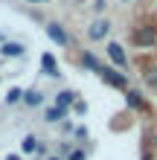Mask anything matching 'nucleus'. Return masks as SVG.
I'll return each instance as SVG.
<instances>
[{"mask_svg": "<svg viewBox=\"0 0 157 160\" xmlns=\"http://www.w3.org/2000/svg\"><path fill=\"white\" fill-rule=\"evenodd\" d=\"M47 35H50V38H52L55 44H58V47H67V44H70L67 32H64V29H61L58 23H50V26H47Z\"/></svg>", "mask_w": 157, "mask_h": 160, "instance_id": "3", "label": "nucleus"}, {"mask_svg": "<svg viewBox=\"0 0 157 160\" xmlns=\"http://www.w3.org/2000/svg\"><path fill=\"white\" fill-rule=\"evenodd\" d=\"M41 67H44V73H47V76H58V64H55V58H52L50 52L41 55Z\"/></svg>", "mask_w": 157, "mask_h": 160, "instance_id": "7", "label": "nucleus"}, {"mask_svg": "<svg viewBox=\"0 0 157 160\" xmlns=\"http://www.w3.org/2000/svg\"><path fill=\"white\" fill-rule=\"evenodd\" d=\"M131 41H134L137 47H151V44L157 41V35H154L151 26H140V29H134V32H131Z\"/></svg>", "mask_w": 157, "mask_h": 160, "instance_id": "1", "label": "nucleus"}, {"mask_svg": "<svg viewBox=\"0 0 157 160\" xmlns=\"http://www.w3.org/2000/svg\"><path fill=\"white\" fill-rule=\"evenodd\" d=\"M41 99H44V96H41V90H26V93H23V102H26V105H32V108H35V105H41Z\"/></svg>", "mask_w": 157, "mask_h": 160, "instance_id": "9", "label": "nucleus"}, {"mask_svg": "<svg viewBox=\"0 0 157 160\" xmlns=\"http://www.w3.org/2000/svg\"><path fill=\"white\" fill-rule=\"evenodd\" d=\"M108 29H110V23H108V21H96V23L87 29V35H90V41H102L105 35H108Z\"/></svg>", "mask_w": 157, "mask_h": 160, "instance_id": "4", "label": "nucleus"}, {"mask_svg": "<svg viewBox=\"0 0 157 160\" xmlns=\"http://www.w3.org/2000/svg\"><path fill=\"white\" fill-rule=\"evenodd\" d=\"M0 52H3V55H9V58H12V55L17 58V55H23V47H21V44H15V41H9V44H3V47H0Z\"/></svg>", "mask_w": 157, "mask_h": 160, "instance_id": "8", "label": "nucleus"}, {"mask_svg": "<svg viewBox=\"0 0 157 160\" xmlns=\"http://www.w3.org/2000/svg\"><path fill=\"white\" fill-rule=\"evenodd\" d=\"M108 55H110V61H114V64H119V67H122V64L128 61V58H125V52H122V47H119V44H114V41L108 44Z\"/></svg>", "mask_w": 157, "mask_h": 160, "instance_id": "6", "label": "nucleus"}, {"mask_svg": "<svg viewBox=\"0 0 157 160\" xmlns=\"http://www.w3.org/2000/svg\"><path fill=\"white\" fill-rule=\"evenodd\" d=\"M93 9H96V12H102V9H105V0H93Z\"/></svg>", "mask_w": 157, "mask_h": 160, "instance_id": "18", "label": "nucleus"}, {"mask_svg": "<svg viewBox=\"0 0 157 160\" xmlns=\"http://www.w3.org/2000/svg\"><path fill=\"white\" fill-rule=\"evenodd\" d=\"M64 114H67V111H64V108H50L47 111V117H44V119H47V122H58Z\"/></svg>", "mask_w": 157, "mask_h": 160, "instance_id": "11", "label": "nucleus"}, {"mask_svg": "<svg viewBox=\"0 0 157 160\" xmlns=\"http://www.w3.org/2000/svg\"><path fill=\"white\" fill-rule=\"evenodd\" d=\"M125 102H128L131 108H145V105H143V99H140V93H137V90H128V93H125Z\"/></svg>", "mask_w": 157, "mask_h": 160, "instance_id": "10", "label": "nucleus"}, {"mask_svg": "<svg viewBox=\"0 0 157 160\" xmlns=\"http://www.w3.org/2000/svg\"><path fill=\"white\" fill-rule=\"evenodd\" d=\"M6 160H21V157H17V154H9V157H6Z\"/></svg>", "mask_w": 157, "mask_h": 160, "instance_id": "19", "label": "nucleus"}, {"mask_svg": "<svg viewBox=\"0 0 157 160\" xmlns=\"http://www.w3.org/2000/svg\"><path fill=\"white\" fill-rule=\"evenodd\" d=\"M21 99H23V90L21 88H12V90L6 93V102H9V105H15V102H21Z\"/></svg>", "mask_w": 157, "mask_h": 160, "instance_id": "13", "label": "nucleus"}, {"mask_svg": "<svg viewBox=\"0 0 157 160\" xmlns=\"http://www.w3.org/2000/svg\"><path fill=\"white\" fill-rule=\"evenodd\" d=\"M81 64H85V67H90V70H96V73L102 70V67H99V61H96L90 52H85V55H81Z\"/></svg>", "mask_w": 157, "mask_h": 160, "instance_id": "12", "label": "nucleus"}, {"mask_svg": "<svg viewBox=\"0 0 157 160\" xmlns=\"http://www.w3.org/2000/svg\"><path fill=\"white\" fill-rule=\"evenodd\" d=\"M73 108H76V114H85V111H87V105H85V102H76Z\"/></svg>", "mask_w": 157, "mask_h": 160, "instance_id": "17", "label": "nucleus"}, {"mask_svg": "<svg viewBox=\"0 0 157 160\" xmlns=\"http://www.w3.org/2000/svg\"><path fill=\"white\" fill-rule=\"evenodd\" d=\"M26 3H44V0H26Z\"/></svg>", "mask_w": 157, "mask_h": 160, "instance_id": "20", "label": "nucleus"}, {"mask_svg": "<svg viewBox=\"0 0 157 160\" xmlns=\"http://www.w3.org/2000/svg\"><path fill=\"white\" fill-rule=\"evenodd\" d=\"M52 160H58V157H52Z\"/></svg>", "mask_w": 157, "mask_h": 160, "instance_id": "21", "label": "nucleus"}, {"mask_svg": "<svg viewBox=\"0 0 157 160\" xmlns=\"http://www.w3.org/2000/svg\"><path fill=\"white\" fill-rule=\"evenodd\" d=\"M76 93H73V90H61L58 93V96H55V108H64V111H67V105H76Z\"/></svg>", "mask_w": 157, "mask_h": 160, "instance_id": "5", "label": "nucleus"}, {"mask_svg": "<svg viewBox=\"0 0 157 160\" xmlns=\"http://www.w3.org/2000/svg\"><path fill=\"white\" fill-rule=\"evenodd\" d=\"M35 148H38V140H35V137H26L23 140V152H35Z\"/></svg>", "mask_w": 157, "mask_h": 160, "instance_id": "15", "label": "nucleus"}, {"mask_svg": "<svg viewBox=\"0 0 157 160\" xmlns=\"http://www.w3.org/2000/svg\"><path fill=\"white\" fill-rule=\"evenodd\" d=\"M99 76H102V82L114 84V88H125V84H128V79L122 76V73H116L114 67H102V70H99Z\"/></svg>", "mask_w": 157, "mask_h": 160, "instance_id": "2", "label": "nucleus"}, {"mask_svg": "<svg viewBox=\"0 0 157 160\" xmlns=\"http://www.w3.org/2000/svg\"><path fill=\"white\" fill-rule=\"evenodd\" d=\"M67 160H85V152H70Z\"/></svg>", "mask_w": 157, "mask_h": 160, "instance_id": "16", "label": "nucleus"}, {"mask_svg": "<svg viewBox=\"0 0 157 160\" xmlns=\"http://www.w3.org/2000/svg\"><path fill=\"white\" fill-rule=\"evenodd\" d=\"M145 84H149V88H157V67L145 70Z\"/></svg>", "mask_w": 157, "mask_h": 160, "instance_id": "14", "label": "nucleus"}]
</instances>
